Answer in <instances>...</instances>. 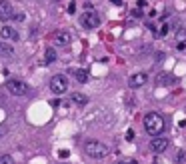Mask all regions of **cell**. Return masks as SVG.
I'll return each mask as SVG.
<instances>
[{
	"label": "cell",
	"mask_w": 186,
	"mask_h": 164,
	"mask_svg": "<svg viewBox=\"0 0 186 164\" xmlns=\"http://www.w3.org/2000/svg\"><path fill=\"white\" fill-rule=\"evenodd\" d=\"M144 130L150 134V136H160L164 132V118L160 116L158 112H148L144 116Z\"/></svg>",
	"instance_id": "6da1fadb"
},
{
	"label": "cell",
	"mask_w": 186,
	"mask_h": 164,
	"mask_svg": "<svg viewBox=\"0 0 186 164\" xmlns=\"http://www.w3.org/2000/svg\"><path fill=\"white\" fill-rule=\"evenodd\" d=\"M84 152L92 158H104L108 154V144L100 142V140H86L84 144Z\"/></svg>",
	"instance_id": "7a4b0ae2"
},
{
	"label": "cell",
	"mask_w": 186,
	"mask_h": 164,
	"mask_svg": "<svg viewBox=\"0 0 186 164\" xmlns=\"http://www.w3.org/2000/svg\"><path fill=\"white\" fill-rule=\"evenodd\" d=\"M6 88L10 90V94H14V96H26L28 90H30L26 82L16 80V78H8L6 80Z\"/></svg>",
	"instance_id": "3957f363"
},
{
	"label": "cell",
	"mask_w": 186,
	"mask_h": 164,
	"mask_svg": "<svg viewBox=\"0 0 186 164\" xmlns=\"http://www.w3.org/2000/svg\"><path fill=\"white\" fill-rule=\"evenodd\" d=\"M50 90L54 92V94H64V92L68 90V80L64 74H56V76H52V80H50Z\"/></svg>",
	"instance_id": "277c9868"
},
{
	"label": "cell",
	"mask_w": 186,
	"mask_h": 164,
	"mask_svg": "<svg viewBox=\"0 0 186 164\" xmlns=\"http://www.w3.org/2000/svg\"><path fill=\"white\" fill-rule=\"evenodd\" d=\"M80 22L84 28H98L100 26V16L96 14V10H86L80 16Z\"/></svg>",
	"instance_id": "5b68a950"
},
{
	"label": "cell",
	"mask_w": 186,
	"mask_h": 164,
	"mask_svg": "<svg viewBox=\"0 0 186 164\" xmlns=\"http://www.w3.org/2000/svg\"><path fill=\"white\" fill-rule=\"evenodd\" d=\"M168 144H170V140H168V138H162V136H154L152 140H150V148H152L154 154L164 152L168 148Z\"/></svg>",
	"instance_id": "8992f818"
},
{
	"label": "cell",
	"mask_w": 186,
	"mask_h": 164,
	"mask_svg": "<svg viewBox=\"0 0 186 164\" xmlns=\"http://www.w3.org/2000/svg\"><path fill=\"white\" fill-rule=\"evenodd\" d=\"M146 80H148V76L144 72H136L128 78V86H130V88H140V86L146 84Z\"/></svg>",
	"instance_id": "52a82bcc"
},
{
	"label": "cell",
	"mask_w": 186,
	"mask_h": 164,
	"mask_svg": "<svg viewBox=\"0 0 186 164\" xmlns=\"http://www.w3.org/2000/svg\"><path fill=\"white\" fill-rule=\"evenodd\" d=\"M54 42L58 46H68L72 42V34L66 32V30H58V32L54 34Z\"/></svg>",
	"instance_id": "ba28073f"
},
{
	"label": "cell",
	"mask_w": 186,
	"mask_h": 164,
	"mask_svg": "<svg viewBox=\"0 0 186 164\" xmlns=\"http://www.w3.org/2000/svg\"><path fill=\"white\" fill-rule=\"evenodd\" d=\"M12 4L8 0H0V20H8L12 16Z\"/></svg>",
	"instance_id": "9c48e42d"
},
{
	"label": "cell",
	"mask_w": 186,
	"mask_h": 164,
	"mask_svg": "<svg viewBox=\"0 0 186 164\" xmlns=\"http://www.w3.org/2000/svg\"><path fill=\"white\" fill-rule=\"evenodd\" d=\"M0 36H2L4 40H12V42L18 40V32H16L12 26H2L0 28Z\"/></svg>",
	"instance_id": "30bf717a"
},
{
	"label": "cell",
	"mask_w": 186,
	"mask_h": 164,
	"mask_svg": "<svg viewBox=\"0 0 186 164\" xmlns=\"http://www.w3.org/2000/svg\"><path fill=\"white\" fill-rule=\"evenodd\" d=\"M56 58H58V54H56V50H54V48H46V52H44V60H42V64H44V66H50L52 62H56Z\"/></svg>",
	"instance_id": "8fae6325"
},
{
	"label": "cell",
	"mask_w": 186,
	"mask_h": 164,
	"mask_svg": "<svg viewBox=\"0 0 186 164\" xmlns=\"http://www.w3.org/2000/svg\"><path fill=\"white\" fill-rule=\"evenodd\" d=\"M70 74L74 76V80H78V82H82V84L88 82V72H86V70H82V68H72Z\"/></svg>",
	"instance_id": "7c38bea8"
},
{
	"label": "cell",
	"mask_w": 186,
	"mask_h": 164,
	"mask_svg": "<svg viewBox=\"0 0 186 164\" xmlns=\"http://www.w3.org/2000/svg\"><path fill=\"white\" fill-rule=\"evenodd\" d=\"M14 54V50L10 48V44H4V42H0V56H6V58H10Z\"/></svg>",
	"instance_id": "4fadbf2b"
},
{
	"label": "cell",
	"mask_w": 186,
	"mask_h": 164,
	"mask_svg": "<svg viewBox=\"0 0 186 164\" xmlns=\"http://www.w3.org/2000/svg\"><path fill=\"white\" fill-rule=\"evenodd\" d=\"M72 102H76V104H80V106H84L88 102V98L84 96V94H80V92H76V94H72Z\"/></svg>",
	"instance_id": "5bb4252c"
},
{
	"label": "cell",
	"mask_w": 186,
	"mask_h": 164,
	"mask_svg": "<svg viewBox=\"0 0 186 164\" xmlns=\"http://www.w3.org/2000/svg\"><path fill=\"white\" fill-rule=\"evenodd\" d=\"M170 82H172V78H170L168 74H160V76H158V84L160 86H168Z\"/></svg>",
	"instance_id": "9a60e30c"
},
{
	"label": "cell",
	"mask_w": 186,
	"mask_h": 164,
	"mask_svg": "<svg viewBox=\"0 0 186 164\" xmlns=\"http://www.w3.org/2000/svg\"><path fill=\"white\" fill-rule=\"evenodd\" d=\"M0 164H14V160L10 156H2L0 158Z\"/></svg>",
	"instance_id": "2e32d148"
},
{
	"label": "cell",
	"mask_w": 186,
	"mask_h": 164,
	"mask_svg": "<svg viewBox=\"0 0 186 164\" xmlns=\"http://www.w3.org/2000/svg\"><path fill=\"white\" fill-rule=\"evenodd\" d=\"M166 32H168V24H164V26L160 28V32L156 34V36H164V34H166Z\"/></svg>",
	"instance_id": "e0dca14e"
},
{
	"label": "cell",
	"mask_w": 186,
	"mask_h": 164,
	"mask_svg": "<svg viewBox=\"0 0 186 164\" xmlns=\"http://www.w3.org/2000/svg\"><path fill=\"white\" fill-rule=\"evenodd\" d=\"M186 40V30H180V34H178V42H184Z\"/></svg>",
	"instance_id": "ac0fdd59"
},
{
	"label": "cell",
	"mask_w": 186,
	"mask_h": 164,
	"mask_svg": "<svg viewBox=\"0 0 186 164\" xmlns=\"http://www.w3.org/2000/svg\"><path fill=\"white\" fill-rule=\"evenodd\" d=\"M74 10H76V4H74V2H70V4H68V12L74 14Z\"/></svg>",
	"instance_id": "d6986e66"
},
{
	"label": "cell",
	"mask_w": 186,
	"mask_h": 164,
	"mask_svg": "<svg viewBox=\"0 0 186 164\" xmlns=\"http://www.w3.org/2000/svg\"><path fill=\"white\" fill-rule=\"evenodd\" d=\"M14 20H18V22H22V20H24V14H22V12L14 14Z\"/></svg>",
	"instance_id": "ffe728a7"
},
{
	"label": "cell",
	"mask_w": 186,
	"mask_h": 164,
	"mask_svg": "<svg viewBox=\"0 0 186 164\" xmlns=\"http://www.w3.org/2000/svg\"><path fill=\"white\" fill-rule=\"evenodd\" d=\"M178 50H186V42H178Z\"/></svg>",
	"instance_id": "44dd1931"
},
{
	"label": "cell",
	"mask_w": 186,
	"mask_h": 164,
	"mask_svg": "<svg viewBox=\"0 0 186 164\" xmlns=\"http://www.w3.org/2000/svg\"><path fill=\"white\" fill-rule=\"evenodd\" d=\"M132 16H136V18H140V16H142V12H140V10H134V12H132Z\"/></svg>",
	"instance_id": "7402d4cb"
},
{
	"label": "cell",
	"mask_w": 186,
	"mask_h": 164,
	"mask_svg": "<svg viewBox=\"0 0 186 164\" xmlns=\"http://www.w3.org/2000/svg\"><path fill=\"white\" fill-rule=\"evenodd\" d=\"M126 138H128V140H132V138H134V132H132V130H128V134H126Z\"/></svg>",
	"instance_id": "603a6c76"
},
{
	"label": "cell",
	"mask_w": 186,
	"mask_h": 164,
	"mask_svg": "<svg viewBox=\"0 0 186 164\" xmlns=\"http://www.w3.org/2000/svg\"><path fill=\"white\" fill-rule=\"evenodd\" d=\"M112 4H116V6H122V0H112Z\"/></svg>",
	"instance_id": "cb8c5ba5"
},
{
	"label": "cell",
	"mask_w": 186,
	"mask_h": 164,
	"mask_svg": "<svg viewBox=\"0 0 186 164\" xmlns=\"http://www.w3.org/2000/svg\"><path fill=\"white\" fill-rule=\"evenodd\" d=\"M122 164H136L134 160H126V162H122Z\"/></svg>",
	"instance_id": "d4e9b609"
}]
</instances>
